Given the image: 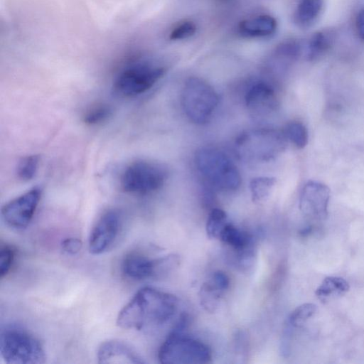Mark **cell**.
Segmentation results:
<instances>
[{
  "label": "cell",
  "mask_w": 364,
  "mask_h": 364,
  "mask_svg": "<svg viewBox=\"0 0 364 364\" xmlns=\"http://www.w3.org/2000/svg\"><path fill=\"white\" fill-rule=\"evenodd\" d=\"M82 246V241L75 237H68L65 239L61 243L62 250L68 255H75L78 253Z\"/></svg>",
  "instance_id": "obj_30"
},
{
  "label": "cell",
  "mask_w": 364,
  "mask_h": 364,
  "mask_svg": "<svg viewBox=\"0 0 364 364\" xmlns=\"http://www.w3.org/2000/svg\"><path fill=\"white\" fill-rule=\"evenodd\" d=\"M324 0H299L294 14V21L301 28L311 27L320 17Z\"/></svg>",
  "instance_id": "obj_16"
},
{
  "label": "cell",
  "mask_w": 364,
  "mask_h": 364,
  "mask_svg": "<svg viewBox=\"0 0 364 364\" xmlns=\"http://www.w3.org/2000/svg\"><path fill=\"white\" fill-rule=\"evenodd\" d=\"M218 289L225 291L230 286V279L225 272L218 270L213 274L210 280Z\"/></svg>",
  "instance_id": "obj_31"
},
{
  "label": "cell",
  "mask_w": 364,
  "mask_h": 364,
  "mask_svg": "<svg viewBox=\"0 0 364 364\" xmlns=\"http://www.w3.org/2000/svg\"><path fill=\"white\" fill-rule=\"evenodd\" d=\"M181 102L187 117L196 124H203L211 118L218 105L219 97L206 81L191 77L184 84Z\"/></svg>",
  "instance_id": "obj_8"
},
{
  "label": "cell",
  "mask_w": 364,
  "mask_h": 364,
  "mask_svg": "<svg viewBox=\"0 0 364 364\" xmlns=\"http://www.w3.org/2000/svg\"><path fill=\"white\" fill-rule=\"evenodd\" d=\"M330 190L323 183L309 181L304 186L299 200L301 211L307 217L323 220L328 215Z\"/></svg>",
  "instance_id": "obj_12"
},
{
  "label": "cell",
  "mask_w": 364,
  "mask_h": 364,
  "mask_svg": "<svg viewBox=\"0 0 364 364\" xmlns=\"http://www.w3.org/2000/svg\"><path fill=\"white\" fill-rule=\"evenodd\" d=\"M42 196L40 187H33L11 200L1 208V216L9 227L26 228L32 220Z\"/></svg>",
  "instance_id": "obj_9"
},
{
  "label": "cell",
  "mask_w": 364,
  "mask_h": 364,
  "mask_svg": "<svg viewBox=\"0 0 364 364\" xmlns=\"http://www.w3.org/2000/svg\"><path fill=\"white\" fill-rule=\"evenodd\" d=\"M158 358L164 364H203L211 361L212 352L203 342L171 331L160 347Z\"/></svg>",
  "instance_id": "obj_6"
},
{
  "label": "cell",
  "mask_w": 364,
  "mask_h": 364,
  "mask_svg": "<svg viewBox=\"0 0 364 364\" xmlns=\"http://www.w3.org/2000/svg\"><path fill=\"white\" fill-rule=\"evenodd\" d=\"M166 68L150 62H139L123 68L115 77L112 89L123 98H133L149 90L164 75Z\"/></svg>",
  "instance_id": "obj_7"
},
{
  "label": "cell",
  "mask_w": 364,
  "mask_h": 364,
  "mask_svg": "<svg viewBox=\"0 0 364 364\" xmlns=\"http://www.w3.org/2000/svg\"><path fill=\"white\" fill-rule=\"evenodd\" d=\"M276 182L274 177L259 176L252 178L250 183L252 200L259 203L266 200Z\"/></svg>",
  "instance_id": "obj_22"
},
{
  "label": "cell",
  "mask_w": 364,
  "mask_h": 364,
  "mask_svg": "<svg viewBox=\"0 0 364 364\" xmlns=\"http://www.w3.org/2000/svg\"><path fill=\"white\" fill-rule=\"evenodd\" d=\"M197 30L195 23L191 21H184L173 28L169 33V39L179 41L193 36Z\"/></svg>",
  "instance_id": "obj_27"
},
{
  "label": "cell",
  "mask_w": 364,
  "mask_h": 364,
  "mask_svg": "<svg viewBox=\"0 0 364 364\" xmlns=\"http://www.w3.org/2000/svg\"><path fill=\"white\" fill-rule=\"evenodd\" d=\"M348 282L342 277H327L316 290V296L323 303L337 296H341L348 291Z\"/></svg>",
  "instance_id": "obj_18"
},
{
  "label": "cell",
  "mask_w": 364,
  "mask_h": 364,
  "mask_svg": "<svg viewBox=\"0 0 364 364\" xmlns=\"http://www.w3.org/2000/svg\"><path fill=\"white\" fill-rule=\"evenodd\" d=\"M333 36L328 31H320L310 38L306 50V58L314 61L323 57L331 48Z\"/></svg>",
  "instance_id": "obj_19"
},
{
  "label": "cell",
  "mask_w": 364,
  "mask_h": 364,
  "mask_svg": "<svg viewBox=\"0 0 364 364\" xmlns=\"http://www.w3.org/2000/svg\"><path fill=\"white\" fill-rule=\"evenodd\" d=\"M314 304L306 303L297 306L289 315L288 323L293 327H301L316 312Z\"/></svg>",
  "instance_id": "obj_26"
},
{
  "label": "cell",
  "mask_w": 364,
  "mask_h": 364,
  "mask_svg": "<svg viewBox=\"0 0 364 364\" xmlns=\"http://www.w3.org/2000/svg\"><path fill=\"white\" fill-rule=\"evenodd\" d=\"M40 164L38 155L31 154L23 157L18 163L16 174L19 179L28 181L37 173Z\"/></svg>",
  "instance_id": "obj_24"
},
{
  "label": "cell",
  "mask_w": 364,
  "mask_h": 364,
  "mask_svg": "<svg viewBox=\"0 0 364 364\" xmlns=\"http://www.w3.org/2000/svg\"><path fill=\"white\" fill-rule=\"evenodd\" d=\"M301 46L296 41L289 40L279 45L275 50L276 54L288 60H295L301 54Z\"/></svg>",
  "instance_id": "obj_28"
},
{
  "label": "cell",
  "mask_w": 364,
  "mask_h": 364,
  "mask_svg": "<svg viewBox=\"0 0 364 364\" xmlns=\"http://www.w3.org/2000/svg\"><path fill=\"white\" fill-rule=\"evenodd\" d=\"M178 299L171 294L145 287L122 309L117 324L124 329L143 330L164 325L178 311Z\"/></svg>",
  "instance_id": "obj_1"
},
{
  "label": "cell",
  "mask_w": 364,
  "mask_h": 364,
  "mask_svg": "<svg viewBox=\"0 0 364 364\" xmlns=\"http://www.w3.org/2000/svg\"><path fill=\"white\" fill-rule=\"evenodd\" d=\"M229 222L226 213L220 208H213L207 218L205 230L210 239H219L221 232Z\"/></svg>",
  "instance_id": "obj_23"
},
{
  "label": "cell",
  "mask_w": 364,
  "mask_h": 364,
  "mask_svg": "<svg viewBox=\"0 0 364 364\" xmlns=\"http://www.w3.org/2000/svg\"><path fill=\"white\" fill-rule=\"evenodd\" d=\"M223 292L211 281L203 283L198 293L201 306L209 313L215 312L220 306Z\"/></svg>",
  "instance_id": "obj_20"
},
{
  "label": "cell",
  "mask_w": 364,
  "mask_h": 364,
  "mask_svg": "<svg viewBox=\"0 0 364 364\" xmlns=\"http://www.w3.org/2000/svg\"><path fill=\"white\" fill-rule=\"evenodd\" d=\"M112 114V107L106 103H96L86 109L82 114L83 122L88 126H97L107 122Z\"/></svg>",
  "instance_id": "obj_21"
},
{
  "label": "cell",
  "mask_w": 364,
  "mask_h": 364,
  "mask_svg": "<svg viewBox=\"0 0 364 364\" xmlns=\"http://www.w3.org/2000/svg\"><path fill=\"white\" fill-rule=\"evenodd\" d=\"M168 177L166 167L160 163L137 159L130 162L122 171L119 184L126 193L146 195L160 189Z\"/></svg>",
  "instance_id": "obj_5"
},
{
  "label": "cell",
  "mask_w": 364,
  "mask_h": 364,
  "mask_svg": "<svg viewBox=\"0 0 364 364\" xmlns=\"http://www.w3.org/2000/svg\"><path fill=\"white\" fill-rule=\"evenodd\" d=\"M194 161L199 173L215 188L235 191L240 187L241 176L238 169L221 151L202 148L196 151Z\"/></svg>",
  "instance_id": "obj_3"
},
{
  "label": "cell",
  "mask_w": 364,
  "mask_h": 364,
  "mask_svg": "<svg viewBox=\"0 0 364 364\" xmlns=\"http://www.w3.org/2000/svg\"><path fill=\"white\" fill-rule=\"evenodd\" d=\"M284 133L287 139L299 149L305 147L308 143V132L301 122H289L287 124Z\"/></svg>",
  "instance_id": "obj_25"
},
{
  "label": "cell",
  "mask_w": 364,
  "mask_h": 364,
  "mask_svg": "<svg viewBox=\"0 0 364 364\" xmlns=\"http://www.w3.org/2000/svg\"><path fill=\"white\" fill-rule=\"evenodd\" d=\"M99 363H144L137 352L124 341L111 339L100 344L97 350Z\"/></svg>",
  "instance_id": "obj_13"
},
{
  "label": "cell",
  "mask_w": 364,
  "mask_h": 364,
  "mask_svg": "<svg viewBox=\"0 0 364 364\" xmlns=\"http://www.w3.org/2000/svg\"><path fill=\"white\" fill-rule=\"evenodd\" d=\"M277 20L268 14H262L242 21L238 25L239 33L245 38H267L274 34Z\"/></svg>",
  "instance_id": "obj_15"
},
{
  "label": "cell",
  "mask_w": 364,
  "mask_h": 364,
  "mask_svg": "<svg viewBox=\"0 0 364 364\" xmlns=\"http://www.w3.org/2000/svg\"><path fill=\"white\" fill-rule=\"evenodd\" d=\"M122 217L119 211H105L97 220L90 234L88 249L92 255L107 251L115 242L121 227Z\"/></svg>",
  "instance_id": "obj_10"
},
{
  "label": "cell",
  "mask_w": 364,
  "mask_h": 364,
  "mask_svg": "<svg viewBox=\"0 0 364 364\" xmlns=\"http://www.w3.org/2000/svg\"><path fill=\"white\" fill-rule=\"evenodd\" d=\"M15 257V250L9 245L0 248V277L3 278L10 271Z\"/></svg>",
  "instance_id": "obj_29"
},
{
  "label": "cell",
  "mask_w": 364,
  "mask_h": 364,
  "mask_svg": "<svg viewBox=\"0 0 364 364\" xmlns=\"http://www.w3.org/2000/svg\"><path fill=\"white\" fill-rule=\"evenodd\" d=\"M245 104L253 114L265 115L274 110L277 100L274 89L264 82L254 84L245 95Z\"/></svg>",
  "instance_id": "obj_14"
},
{
  "label": "cell",
  "mask_w": 364,
  "mask_h": 364,
  "mask_svg": "<svg viewBox=\"0 0 364 364\" xmlns=\"http://www.w3.org/2000/svg\"><path fill=\"white\" fill-rule=\"evenodd\" d=\"M122 271L132 280H143L167 275L169 265L166 257L151 259L136 252L127 254L122 262Z\"/></svg>",
  "instance_id": "obj_11"
},
{
  "label": "cell",
  "mask_w": 364,
  "mask_h": 364,
  "mask_svg": "<svg viewBox=\"0 0 364 364\" xmlns=\"http://www.w3.org/2000/svg\"><path fill=\"white\" fill-rule=\"evenodd\" d=\"M355 27L360 38L364 41V8L357 15Z\"/></svg>",
  "instance_id": "obj_32"
},
{
  "label": "cell",
  "mask_w": 364,
  "mask_h": 364,
  "mask_svg": "<svg viewBox=\"0 0 364 364\" xmlns=\"http://www.w3.org/2000/svg\"><path fill=\"white\" fill-rule=\"evenodd\" d=\"M287 139L284 132L275 129L250 130L237 139L236 150L244 161H269L285 149Z\"/></svg>",
  "instance_id": "obj_4"
},
{
  "label": "cell",
  "mask_w": 364,
  "mask_h": 364,
  "mask_svg": "<svg viewBox=\"0 0 364 364\" xmlns=\"http://www.w3.org/2000/svg\"><path fill=\"white\" fill-rule=\"evenodd\" d=\"M219 240L230 247V250H241L255 246L252 235L241 230L230 223L224 228Z\"/></svg>",
  "instance_id": "obj_17"
},
{
  "label": "cell",
  "mask_w": 364,
  "mask_h": 364,
  "mask_svg": "<svg viewBox=\"0 0 364 364\" xmlns=\"http://www.w3.org/2000/svg\"><path fill=\"white\" fill-rule=\"evenodd\" d=\"M0 353L11 364H41L46 359L41 341L29 331L13 326L1 331Z\"/></svg>",
  "instance_id": "obj_2"
}]
</instances>
